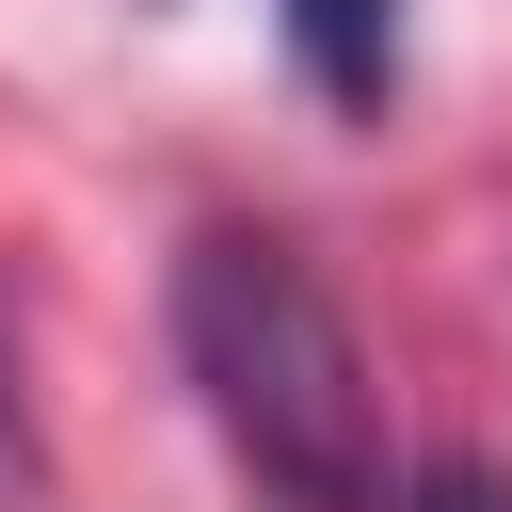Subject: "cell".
Here are the masks:
<instances>
[{
    "label": "cell",
    "mask_w": 512,
    "mask_h": 512,
    "mask_svg": "<svg viewBox=\"0 0 512 512\" xmlns=\"http://www.w3.org/2000/svg\"><path fill=\"white\" fill-rule=\"evenodd\" d=\"M176 368H192L224 464L256 480V512H384V480H400L384 384H368L352 304L304 272V240L208 224L176 256Z\"/></svg>",
    "instance_id": "1"
},
{
    "label": "cell",
    "mask_w": 512,
    "mask_h": 512,
    "mask_svg": "<svg viewBox=\"0 0 512 512\" xmlns=\"http://www.w3.org/2000/svg\"><path fill=\"white\" fill-rule=\"evenodd\" d=\"M384 512H512V464L432 448V464H400V480H384Z\"/></svg>",
    "instance_id": "4"
},
{
    "label": "cell",
    "mask_w": 512,
    "mask_h": 512,
    "mask_svg": "<svg viewBox=\"0 0 512 512\" xmlns=\"http://www.w3.org/2000/svg\"><path fill=\"white\" fill-rule=\"evenodd\" d=\"M272 32H288L320 112H384L400 96V0H272Z\"/></svg>",
    "instance_id": "2"
},
{
    "label": "cell",
    "mask_w": 512,
    "mask_h": 512,
    "mask_svg": "<svg viewBox=\"0 0 512 512\" xmlns=\"http://www.w3.org/2000/svg\"><path fill=\"white\" fill-rule=\"evenodd\" d=\"M48 496V432H32V368H16V304H0V512Z\"/></svg>",
    "instance_id": "3"
}]
</instances>
